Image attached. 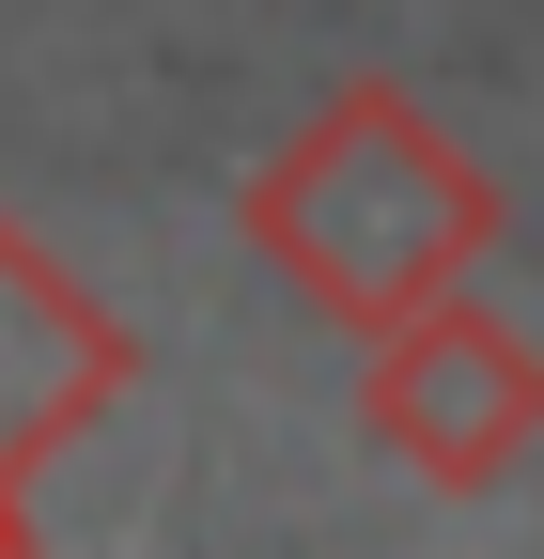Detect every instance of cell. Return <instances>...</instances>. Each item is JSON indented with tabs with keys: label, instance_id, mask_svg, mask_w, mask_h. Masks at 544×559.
<instances>
[{
	"label": "cell",
	"instance_id": "1",
	"mask_svg": "<svg viewBox=\"0 0 544 559\" xmlns=\"http://www.w3.org/2000/svg\"><path fill=\"white\" fill-rule=\"evenodd\" d=\"M234 234L281 264L327 326L374 342L389 311H421V296H451V280H483L498 234H513V202H498V171L466 156V140L404 94V79H327L311 124L234 187Z\"/></svg>",
	"mask_w": 544,
	"mask_h": 559
},
{
	"label": "cell",
	"instance_id": "2",
	"mask_svg": "<svg viewBox=\"0 0 544 559\" xmlns=\"http://www.w3.org/2000/svg\"><path fill=\"white\" fill-rule=\"evenodd\" d=\"M358 436L404 481H436V498H498V481L544 451V342L483 296V280H451V296H421V311L374 326Z\"/></svg>",
	"mask_w": 544,
	"mask_h": 559
},
{
	"label": "cell",
	"instance_id": "3",
	"mask_svg": "<svg viewBox=\"0 0 544 559\" xmlns=\"http://www.w3.org/2000/svg\"><path fill=\"white\" fill-rule=\"evenodd\" d=\"M125 389H141L125 311L16 218V202H0V481H47Z\"/></svg>",
	"mask_w": 544,
	"mask_h": 559
},
{
	"label": "cell",
	"instance_id": "4",
	"mask_svg": "<svg viewBox=\"0 0 544 559\" xmlns=\"http://www.w3.org/2000/svg\"><path fill=\"white\" fill-rule=\"evenodd\" d=\"M32 544V481H0V559H16Z\"/></svg>",
	"mask_w": 544,
	"mask_h": 559
}]
</instances>
